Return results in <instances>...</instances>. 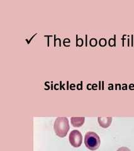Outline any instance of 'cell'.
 Returning a JSON list of instances; mask_svg holds the SVG:
<instances>
[{
    "instance_id": "ba28073f",
    "label": "cell",
    "mask_w": 134,
    "mask_h": 151,
    "mask_svg": "<svg viewBox=\"0 0 134 151\" xmlns=\"http://www.w3.org/2000/svg\"><path fill=\"white\" fill-rule=\"evenodd\" d=\"M117 151H131L130 149H128L127 147H121L119 148Z\"/></svg>"
},
{
    "instance_id": "7a4b0ae2",
    "label": "cell",
    "mask_w": 134,
    "mask_h": 151,
    "mask_svg": "<svg viewBox=\"0 0 134 151\" xmlns=\"http://www.w3.org/2000/svg\"><path fill=\"white\" fill-rule=\"evenodd\" d=\"M100 143V138L97 134L94 132H88L84 137V144L88 149L95 150L99 148Z\"/></svg>"
},
{
    "instance_id": "3957f363",
    "label": "cell",
    "mask_w": 134,
    "mask_h": 151,
    "mask_svg": "<svg viewBox=\"0 0 134 151\" xmlns=\"http://www.w3.org/2000/svg\"><path fill=\"white\" fill-rule=\"evenodd\" d=\"M69 140L71 144L74 147H79L81 145L83 141V135L78 130H73L71 132Z\"/></svg>"
},
{
    "instance_id": "8992f818",
    "label": "cell",
    "mask_w": 134,
    "mask_h": 151,
    "mask_svg": "<svg viewBox=\"0 0 134 151\" xmlns=\"http://www.w3.org/2000/svg\"><path fill=\"white\" fill-rule=\"evenodd\" d=\"M99 43L102 46H104L105 45L107 44V40L105 39H103H103H101L99 40Z\"/></svg>"
},
{
    "instance_id": "6da1fadb",
    "label": "cell",
    "mask_w": 134,
    "mask_h": 151,
    "mask_svg": "<svg viewBox=\"0 0 134 151\" xmlns=\"http://www.w3.org/2000/svg\"><path fill=\"white\" fill-rule=\"evenodd\" d=\"M69 128V120L67 117H58L55 119L54 129L57 135L59 137H64L68 134Z\"/></svg>"
},
{
    "instance_id": "5b68a950",
    "label": "cell",
    "mask_w": 134,
    "mask_h": 151,
    "mask_svg": "<svg viewBox=\"0 0 134 151\" xmlns=\"http://www.w3.org/2000/svg\"><path fill=\"white\" fill-rule=\"evenodd\" d=\"M84 117H71V124L74 127H79L82 126L84 123Z\"/></svg>"
},
{
    "instance_id": "277c9868",
    "label": "cell",
    "mask_w": 134,
    "mask_h": 151,
    "mask_svg": "<svg viewBox=\"0 0 134 151\" xmlns=\"http://www.w3.org/2000/svg\"><path fill=\"white\" fill-rule=\"evenodd\" d=\"M98 121L99 125L103 128H107L110 125L112 117L111 116H99L98 118Z\"/></svg>"
},
{
    "instance_id": "52a82bcc",
    "label": "cell",
    "mask_w": 134,
    "mask_h": 151,
    "mask_svg": "<svg viewBox=\"0 0 134 151\" xmlns=\"http://www.w3.org/2000/svg\"><path fill=\"white\" fill-rule=\"evenodd\" d=\"M97 44V40L96 39H91L90 40V44L92 46H95Z\"/></svg>"
}]
</instances>
